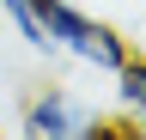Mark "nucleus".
I'll use <instances>...</instances> for the list:
<instances>
[{"instance_id":"nucleus-1","label":"nucleus","mask_w":146,"mask_h":140,"mask_svg":"<svg viewBox=\"0 0 146 140\" xmlns=\"http://www.w3.org/2000/svg\"><path fill=\"white\" fill-rule=\"evenodd\" d=\"M36 19H43L55 55L91 67V73H116V67L134 55V49L122 43V31H110L104 19H91L85 6H73V0H36Z\"/></svg>"},{"instance_id":"nucleus-2","label":"nucleus","mask_w":146,"mask_h":140,"mask_svg":"<svg viewBox=\"0 0 146 140\" xmlns=\"http://www.w3.org/2000/svg\"><path fill=\"white\" fill-rule=\"evenodd\" d=\"M18 140H98V110L67 85H36L18 116Z\"/></svg>"},{"instance_id":"nucleus-3","label":"nucleus","mask_w":146,"mask_h":140,"mask_svg":"<svg viewBox=\"0 0 146 140\" xmlns=\"http://www.w3.org/2000/svg\"><path fill=\"white\" fill-rule=\"evenodd\" d=\"M0 19L12 25V37L31 49V55H43V61H55V43H49V31H43V19H36V0H0Z\"/></svg>"},{"instance_id":"nucleus-4","label":"nucleus","mask_w":146,"mask_h":140,"mask_svg":"<svg viewBox=\"0 0 146 140\" xmlns=\"http://www.w3.org/2000/svg\"><path fill=\"white\" fill-rule=\"evenodd\" d=\"M110 79H116V110L122 116H140L146 110V55H128Z\"/></svg>"},{"instance_id":"nucleus-5","label":"nucleus","mask_w":146,"mask_h":140,"mask_svg":"<svg viewBox=\"0 0 146 140\" xmlns=\"http://www.w3.org/2000/svg\"><path fill=\"white\" fill-rule=\"evenodd\" d=\"M98 140H146V128L134 116H98Z\"/></svg>"},{"instance_id":"nucleus-6","label":"nucleus","mask_w":146,"mask_h":140,"mask_svg":"<svg viewBox=\"0 0 146 140\" xmlns=\"http://www.w3.org/2000/svg\"><path fill=\"white\" fill-rule=\"evenodd\" d=\"M134 122H140V128H146V110H140V116H134Z\"/></svg>"},{"instance_id":"nucleus-7","label":"nucleus","mask_w":146,"mask_h":140,"mask_svg":"<svg viewBox=\"0 0 146 140\" xmlns=\"http://www.w3.org/2000/svg\"><path fill=\"white\" fill-rule=\"evenodd\" d=\"M0 140H6V134H0Z\"/></svg>"}]
</instances>
